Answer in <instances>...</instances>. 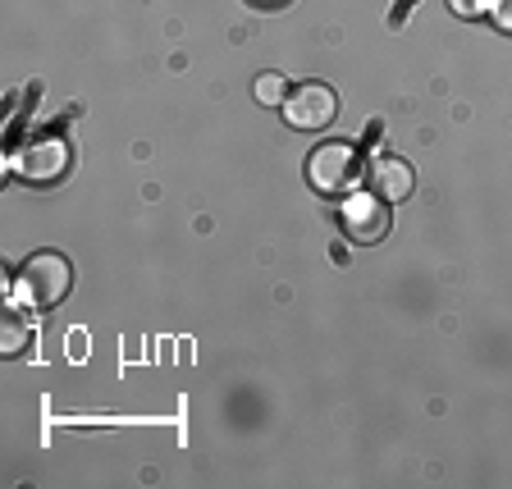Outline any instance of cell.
Returning a JSON list of instances; mask_svg holds the SVG:
<instances>
[{"label":"cell","mask_w":512,"mask_h":489,"mask_svg":"<svg viewBox=\"0 0 512 489\" xmlns=\"http://www.w3.org/2000/svg\"><path fill=\"white\" fill-rule=\"evenodd\" d=\"M69 284H74V270H69V261H64L60 252H37L28 266L19 270V298L37 311L60 307Z\"/></svg>","instance_id":"cell-1"},{"label":"cell","mask_w":512,"mask_h":489,"mask_svg":"<svg viewBox=\"0 0 512 489\" xmlns=\"http://www.w3.org/2000/svg\"><path fill=\"white\" fill-rule=\"evenodd\" d=\"M357 174H362V165H357V151L348 142H325L307 160V179L320 192H348L357 183Z\"/></svg>","instance_id":"cell-2"},{"label":"cell","mask_w":512,"mask_h":489,"mask_svg":"<svg viewBox=\"0 0 512 489\" xmlns=\"http://www.w3.org/2000/svg\"><path fill=\"white\" fill-rule=\"evenodd\" d=\"M334 110H339V96L325 83H298V92H288V101H284V119L293 128H302V133L325 128L334 119Z\"/></svg>","instance_id":"cell-3"},{"label":"cell","mask_w":512,"mask_h":489,"mask_svg":"<svg viewBox=\"0 0 512 489\" xmlns=\"http://www.w3.org/2000/svg\"><path fill=\"white\" fill-rule=\"evenodd\" d=\"M64 170H69V147L60 138L32 142L19 156V174L32 183H55V179H64Z\"/></svg>","instance_id":"cell-4"},{"label":"cell","mask_w":512,"mask_h":489,"mask_svg":"<svg viewBox=\"0 0 512 489\" xmlns=\"http://www.w3.org/2000/svg\"><path fill=\"white\" fill-rule=\"evenodd\" d=\"M343 229H348L357 243H375L389 229V215H384V197L375 192H357L348 206H343Z\"/></svg>","instance_id":"cell-5"},{"label":"cell","mask_w":512,"mask_h":489,"mask_svg":"<svg viewBox=\"0 0 512 489\" xmlns=\"http://www.w3.org/2000/svg\"><path fill=\"white\" fill-rule=\"evenodd\" d=\"M371 192L384 197V202H403L407 192H412V170H407V160H394V156H380L371 165Z\"/></svg>","instance_id":"cell-6"},{"label":"cell","mask_w":512,"mask_h":489,"mask_svg":"<svg viewBox=\"0 0 512 489\" xmlns=\"http://www.w3.org/2000/svg\"><path fill=\"white\" fill-rule=\"evenodd\" d=\"M32 339V325L19 316V311H10L5 316V330H0V348H5V357H14V352H23Z\"/></svg>","instance_id":"cell-7"},{"label":"cell","mask_w":512,"mask_h":489,"mask_svg":"<svg viewBox=\"0 0 512 489\" xmlns=\"http://www.w3.org/2000/svg\"><path fill=\"white\" fill-rule=\"evenodd\" d=\"M256 101H261V106H284V101H288L284 74H261V78H256Z\"/></svg>","instance_id":"cell-8"},{"label":"cell","mask_w":512,"mask_h":489,"mask_svg":"<svg viewBox=\"0 0 512 489\" xmlns=\"http://www.w3.org/2000/svg\"><path fill=\"white\" fill-rule=\"evenodd\" d=\"M453 5V14H462V19H480V14H490L494 0H448Z\"/></svg>","instance_id":"cell-9"},{"label":"cell","mask_w":512,"mask_h":489,"mask_svg":"<svg viewBox=\"0 0 512 489\" xmlns=\"http://www.w3.org/2000/svg\"><path fill=\"white\" fill-rule=\"evenodd\" d=\"M490 10H494V23H499L503 32H512V0H494Z\"/></svg>","instance_id":"cell-10"},{"label":"cell","mask_w":512,"mask_h":489,"mask_svg":"<svg viewBox=\"0 0 512 489\" xmlns=\"http://www.w3.org/2000/svg\"><path fill=\"white\" fill-rule=\"evenodd\" d=\"M256 5H279V0H256Z\"/></svg>","instance_id":"cell-11"}]
</instances>
